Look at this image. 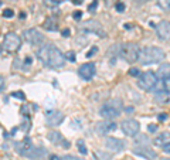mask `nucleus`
<instances>
[{
  "instance_id": "1",
  "label": "nucleus",
  "mask_w": 170,
  "mask_h": 160,
  "mask_svg": "<svg viewBox=\"0 0 170 160\" xmlns=\"http://www.w3.org/2000/svg\"><path fill=\"white\" fill-rule=\"evenodd\" d=\"M37 57L41 61L42 64L53 69H58L63 68L65 64V54H63L58 48L53 45V44H47L42 45L40 50L37 51Z\"/></svg>"
},
{
  "instance_id": "2",
  "label": "nucleus",
  "mask_w": 170,
  "mask_h": 160,
  "mask_svg": "<svg viewBox=\"0 0 170 160\" xmlns=\"http://www.w3.org/2000/svg\"><path fill=\"white\" fill-rule=\"evenodd\" d=\"M165 58V51L159 47H145L140 50V57L139 61L143 65L149 64H157L162 60Z\"/></svg>"
},
{
  "instance_id": "3",
  "label": "nucleus",
  "mask_w": 170,
  "mask_h": 160,
  "mask_svg": "<svg viewBox=\"0 0 170 160\" xmlns=\"http://www.w3.org/2000/svg\"><path fill=\"white\" fill-rule=\"evenodd\" d=\"M121 111H122V102L118 101V99H112V101H109L108 103L99 108V115L104 119L111 121V119H115V118L119 116Z\"/></svg>"
},
{
  "instance_id": "4",
  "label": "nucleus",
  "mask_w": 170,
  "mask_h": 160,
  "mask_svg": "<svg viewBox=\"0 0 170 160\" xmlns=\"http://www.w3.org/2000/svg\"><path fill=\"white\" fill-rule=\"evenodd\" d=\"M119 54L126 63H136L139 61V57H140V48L133 43H126L122 44L121 48H119Z\"/></svg>"
},
{
  "instance_id": "5",
  "label": "nucleus",
  "mask_w": 170,
  "mask_h": 160,
  "mask_svg": "<svg viewBox=\"0 0 170 160\" xmlns=\"http://www.w3.org/2000/svg\"><path fill=\"white\" fill-rule=\"evenodd\" d=\"M138 85L143 91H152L154 86L157 85V75L153 74L152 71H146V72H143L139 77Z\"/></svg>"
},
{
  "instance_id": "6",
  "label": "nucleus",
  "mask_w": 170,
  "mask_h": 160,
  "mask_svg": "<svg viewBox=\"0 0 170 160\" xmlns=\"http://www.w3.org/2000/svg\"><path fill=\"white\" fill-rule=\"evenodd\" d=\"M21 47V38L16 33H9L3 38V48L7 53H17Z\"/></svg>"
},
{
  "instance_id": "7",
  "label": "nucleus",
  "mask_w": 170,
  "mask_h": 160,
  "mask_svg": "<svg viewBox=\"0 0 170 160\" xmlns=\"http://www.w3.org/2000/svg\"><path fill=\"white\" fill-rule=\"evenodd\" d=\"M156 30V36L162 41H170V22L167 20H162L154 26Z\"/></svg>"
},
{
  "instance_id": "8",
  "label": "nucleus",
  "mask_w": 170,
  "mask_h": 160,
  "mask_svg": "<svg viewBox=\"0 0 170 160\" xmlns=\"http://www.w3.org/2000/svg\"><path fill=\"white\" fill-rule=\"evenodd\" d=\"M23 38L26 40L28 44H31V45H38V44H41L44 41V36L40 34L38 30L36 28H28L26 31L23 33Z\"/></svg>"
},
{
  "instance_id": "9",
  "label": "nucleus",
  "mask_w": 170,
  "mask_h": 160,
  "mask_svg": "<svg viewBox=\"0 0 170 160\" xmlns=\"http://www.w3.org/2000/svg\"><path fill=\"white\" fill-rule=\"evenodd\" d=\"M121 129H122V132L126 136H136L139 129H140V125L135 119H126V121H123L121 123Z\"/></svg>"
},
{
  "instance_id": "10",
  "label": "nucleus",
  "mask_w": 170,
  "mask_h": 160,
  "mask_svg": "<svg viewBox=\"0 0 170 160\" xmlns=\"http://www.w3.org/2000/svg\"><path fill=\"white\" fill-rule=\"evenodd\" d=\"M64 119L65 116L60 111H47L45 113V122L48 126H60L64 122Z\"/></svg>"
},
{
  "instance_id": "11",
  "label": "nucleus",
  "mask_w": 170,
  "mask_h": 160,
  "mask_svg": "<svg viewBox=\"0 0 170 160\" xmlns=\"http://www.w3.org/2000/svg\"><path fill=\"white\" fill-rule=\"evenodd\" d=\"M132 153L139 156V157H143L146 160H153L157 157V153L153 149L148 147V146H136V147L132 149Z\"/></svg>"
},
{
  "instance_id": "12",
  "label": "nucleus",
  "mask_w": 170,
  "mask_h": 160,
  "mask_svg": "<svg viewBox=\"0 0 170 160\" xmlns=\"http://www.w3.org/2000/svg\"><path fill=\"white\" fill-rule=\"evenodd\" d=\"M95 64L94 63H86V64H82L78 68V75H80L82 80L85 81H89L94 78V75H95Z\"/></svg>"
},
{
  "instance_id": "13",
  "label": "nucleus",
  "mask_w": 170,
  "mask_h": 160,
  "mask_svg": "<svg viewBox=\"0 0 170 160\" xmlns=\"http://www.w3.org/2000/svg\"><path fill=\"white\" fill-rule=\"evenodd\" d=\"M116 123L115 122H111V121H108L106 119L105 122H98L95 125V132L98 135H101V136H105V135L111 133L113 130H116Z\"/></svg>"
},
{
  "instance_id": "14",
  "label": "nucleus",
  "mask_w": 170,
  "mask_h": 160,
  "mask_svg": "<svg viewBox=\"0 0 170 160\" xmlns=\"http://www.w3.org/2000/svg\"><path fill=\"white\" fill-rule=\"evenodd\" d=\"M105 146L108 147L109 152H112V153H119V152H122V150L125 149L123 140L116 139V138H108L105 140Z\"/></svg>"
},
{
  "instance_id": "15",
  "label": "nucleus",
  "mask_w": 170,
  "mask_h": 160,
  "mask_svg": "<svg viewBox=\"0 0 170 160\" xmlns=\"http://www.w3.org/2000/svg\"><path fill=\"white\" fill-rule=\"evenodd\" d=\"M82 30H85V33H96L99 37H105V34H104V30H102V27L99 26V23L98 22H94V20H89V22H85V24L81 27Z\"/></svg>"
},
{
  "instance_id": "16",
  "label": "nucleus",
  "mask_w": 170,
  "mask_h": 160,
  "mask_svg": "<svg viewBox=\"0 0 170 160\" xmlns=\"http://www.w3.org/2000/svg\"><path fill=\"white\" fill-rule=\"evenodd\" d=\"M23 156L28 157V159H34V160L42 159L44 156H47V150L44 149V147H34V146H31Z\"/></svg>"
},
{
  "instance_id": "17",
  "label": "nucleus",
  "mask_w": 170,
  "mask_h": 160,
  "mask_svg": "<svg viewBox=\"0 0 170 160\" xmlns=\"http://www.w3.org/2000/svg\"><path fill=\"white\" fill-rule=\"evenodd\" d=\"M153 144L154 146H159V147H165L167 144H170V132H163L159 136H156L153 139Z\"/></svg>"
},
{
  "instance_id": "18",
  "label": "nucleus",
  "mask_w": 170,
  "mask_h": 160,
  "mask_svg": "<svg viewBox=\"0 0 170 160\" xmlns=\"http://www.w3.org/2000/svg\"><path fill=\"white\" fill-rule=\"evenodd\" d=\"M31 146H33V144H31V139L28 138V136H26V138L23 139L21 142L16 143V150H17V153H19V155L23 156L27 152V150L31 147Z\"/></svg>"
},
{
  "instance_id": "19",
  "label": "nucleus",
  "mask_w": 170,
  "mask_h": 160,
  "mask_svg": "<svg viewBox=\"0 0 170 160\" xmlns=\"http://www.w3.org/2000/svg\"><path fill=\"white\" fill-rule=\"evenodd\" d=\"M154 99L157 103L163 105V103H169V92L166 89H162V91H157L154 94Z\"/></svg>"
},
{
  "instance_id": "20",
  "label": "nucleus",
  "mask_w": 170,
  "mask_h": 160,
  "mask_svg": "<svg viewBox=\"0 0 170 160\" xmlns=\"http://www.w3.org/2000/svg\"><path fill=\"white\" fill-rule=\"evenodd\" d=\"M156 75L160 80H166L167 77H170V64H162L159 67V69H157Z\"/></svg>"
},
{
  "instance_id": "21",
  "label": "nucleus",
  "mask_w": 170,
  "mask_h": 160,
  "mask_svg": "<svg viewBox=\"0 0 170 160\" xmlns=\"http://www.w3.org/2000/svg\"><path fill=\"white\" fill-rule=\"evenodd\" d=\"M47 138H48V140L51 142V143H54V144H60V143H63V135L60 133V132H57V130H51L50 133L47 135Z\"/></svg>"
},
{
  "instance_id": "22",
  "label": "nucleus",
  "mask_w": 170,
  "mask_h": 160,
  "mask_svg": "<svg viewBox=\"0 0 170 160\" xmlns=\"http://www.w3.org/2000/svg\"><path fill=\"white\" fill-rule=\"evenodd\" d=\"M42 27L47 31H55V30H58V24L54 22V20H51V19H47L45 23H42Z\"/></svg>"
},
{
  "instance_id": "23",
  "label": "nucleus",
  "mask_w": 170,
  "mask_h": 160,
  "mask_svg": "<svg viewBox=\"0 0 170 160\" xmlns=\"http://www.w3.org/2000/svg\"><path fill=\"white\" fill-rule=\"evenodd\" d=\"M94 157H95V160H111V155H108L106 152H99V150H96V152H94Z\"/></svg>"
},
{
  "instance_id": "24",
  "label": "nucleus",
  "mask_w": 170,
  "mask_h": 160,
  "mask_svg": "<svg viewBox=\"0 0 170 160\" xmlns=\"http://www.w3.org/2000/svg\"><path fill=\"white\" fill-rule=\"evenodd\" d=\"M77 147H78V152H80L81 155H86V153H88V149H86L85 142L82 139H78V140H77Z\"/></svg>"
},
{
  "instance_id": "25",
  "label": "nucleus",
  "mask_w": 170,
  "mask_h": 160,
  "mask_svg": "<svg viewBox=\"0 0 170 160\" xmlns=\"http://www.w3.org/2000/svg\"><path fill=\"white\" fill-rule=\"evenodd\" d=\"M157 4H159L160 9L170 13V0H157Z\"/></svg>"
},
{
  "instance_id": "26",
  "label": "nucleus",
  "mask_w": 170,
  "mask_h": 160,
  "mask_svg": "<svg viewBox=\"0 0 170 160\" xmlns=\"http://www.w3.org/2000/svg\"><path fill=\"white\" fill-rule=\"evenodd\" d=\"M149 142H150V140H149L145 135H142V136H136V138H135V143H136V144L143 143V146H145V144H148Z\"/></svg>"
},
{
  "instance_id": "27",
  "label": "nucleus",
  "mask_w": 170,
  "mask_h": 160,
  "mask_svg": "<svg viewBox=\"0 0 170 160\" xmlns=\"http://www.w3.org/2000/svg\"><path fill=\"white\" fill-rule=\"evenodd\" d=\"M11 96H13V98H17V99H20V101H24V99H26V95H24V92H21V91L13 92V94H11Z\"/></svg>"
},
{
  "instance_id": "28",
  "label": "nucleus",
  "mask_w": 170,
  "mask_h": 160,
  "mask_svg": "<svg viewBox=\"0 0 170 160\" xmlns=\"http://www.w3.org/2000/svg\"><path fill=\"white\" fill-rule=\"evenodd\" d=\"M44 4L48 6V7H57L60 4L58 0H44Z\"/></svg>"
},
{
  "instance_id": "29",
  "label": "nucleus",
  "mask_w": 170,
  "mask_h": 160,
  "mask_svg": "<svg viewBox=\"0 0 170 160\" xmlns=\"http://www.w3.org/2000/svg\"><path fill=\"white\" fill-rule=\"evenodd\" d=\"M13 16H14V11L11 10V9H4V10H3V17H6V19H11Z\"/></svg>"
},
{
  "instance_id": "30",
  "label": "nucleus",
  "mask_w": 170,
  "mask_h": 160,
  "mask_svg": "<svg viewBox=\"0 0 170 160\" xmlns=\"http://www.w3.org/2000/svg\"><path fill=\"white\" fill-rule=\"evenodd\" d=\"M65 58L68 61H71V63H75V53L74 51H67L65 53Z\"/></svg>"
},
{
  "instance_id": "31",
  "label": "nucleus",
  "mask_w": 170,
  "mask_h": 160,
  "mask_svg": "<svg viewBox=\"0 0 170 160\" xmlns=\"http://www.w3.org/2000/svg\"><path fill=\"white\" fill-rule=\"evenodd\" d=\"M96 7H98V0H94V1L88 6V11H89V13H95Z\"/></svg>"
},
{
  "instance_id": "32",
  "label": "nucleus",
  "mask_w": 170,
  "mask_h": 160,
  "mask_svg": "<svg viewBox=\"0 0 170 160\" xmlns=\"http://www.w3.org/2000/svg\"><path fill=\"white\" fill-rule=\"evenodd\" d=\"M115 7H116V10L119 11V13H123V11H125V9H126L125 3H122V1H118L116 4H115Z\"/></svg>"
},
{
  "instance_id": "33",
  "label": "nucleus",
  "mask_w": 170,
  "mask_h": 160,
  "mask_svg": "<svg viewBox=\"0 0 170 160\" xmlns=\"http://www.w3.org/2000/svg\"><path fill=\"white\" fill-rule=\"evenodd\" d=\"M20 129L21 130H24V132H28V130H30V121H28V122H27V121H24V122L21 123V126H20Z\"/></svg>"
},
{
  "instance_id": "34",
  "label": "nucleus",
  "mask_w": 170,
  "mask_h": 160,
  "mask_svg": "<svg viewBox=\"0 0 170 160\" xmlns=\"http://www.w3.org/2000/svg\"><path fill=\"white\" fill-rule=\"evenodd\" d=\"M61 160H84V159H81V157H77V156L74 155H65L61 157Z\"/></svg>"
},
{
  "instance_id": "35",
  "label": "nucleus",
  "mask_w": 170,
  "mask_h": 160,
  "mask_svg": "<svg viewBox=\"0 0 170 160\" xmlns=\"http://www.w3.org/2000/svg\"><path fill=\"white\" fill-rule=\"evenodd\" d=\"M129 75H132V77H140V69L139 68H130L129 69Z\"/></svg>"
},
{
  "instance_id": "36",
  "label": "nucleus",
  "mask_w": 170,
  "mask_h": 160,
  "mask_svg": "<svg viewBox=\"0 0 170 160\" xmlns=\"http://www.w3.org/2000/svg\"><path fill=\"white\" fill-rule=\"evenodd\" d=\"M163 86H165V89L170 94V77H167L166 80H163Z\"/></svg>"
},
{
  "instance_id": "37",
  "label": "nucleus",
  "mask_w": 170,
  "mask_h": 160,
  "mask_svg": "<svg viewBox=\"0 0 170 160\" xmlns=\"http://www.w3.org/2000/svg\"><path fill=\"white\" fill-rule=\"evenodd\" d=\"M96 53H98V48H96V47H92L89 51L86 53V57H88V58H91V57H92L94 54H96Z\"/></svg>"
},
{
  "instance_id": "38",
  "label": "nucleus",
  "mask_w": 170,
  "mask_h": 160,
  "mask_svg": "<svg viewBox=\"0 0 170 160\" xmlns=\"http://www.w3.org/2000/svg\"><path fill=\"white\" fill-rule=\"evenodd\" d=\"M157 121H159V122L167 121V113H159V115H157Z\"/></svg>"
},
{
  "instance_id": "39",
  "label": "nucleus",
  "mask_w": 170,
  "mask_h": 160,
  "mask_svg": "<svg viewBox=\"0 0 170 160\" xmlns=\"http://www.w3.org/2000/svg\"><path fill=\"white\" fill-rule=\"evenodd\" d=\"M148 130L150 132V133H154V132L157 130V125H153V123H152V125H149V126H148Z\"/></svg>"
},
{
  "instance_id": "40",
  "label": "nucleus",
  "mask_w": 170,
  "mask_h": 160,
  "mask_svg": "<svg viewBox=\"0 0 170 160\" xmlns=\"http://www.w3.org/2000/svg\"><path fill=\"white\" fill-rule=\"evenodd\" d=\"M20 112L23 113L24 116H27V115H28V106H27V105H23V106H21V109H20Z\"/></svg>"
},
{
  "instance_id": "41",
  "label": "nucleus",
  "mask_w": 170,
  "mask_h": 160,
  "mask_svg": "<svg viewBox=\"0 0 170 160\" xmlns=\"http://www.w3.org/2000/svg\"><path fill=\"white\" fill-rule=\"evenodd\" d=\"M72 17H74L75 20H81V17H82V11H75L74 14H72Z\"/></svg>"
},
{
  "instance_id": "42",
  "label": "nucleus",
  "mask_w": 170,
  "mask_h": 160,
  "mask_svg": "<svg viewBox=\"0 0 170 160\" xmlns=\"http://www.w3.org/2000/svg\"><path fill=\"white\" fill-rule=\"evenodd\" d=\"M63 37H69V28H64L63 30Z\"/></svg>"
},
{
  "instance_id": "43",
  "label": "nucleus",
  "mask_w": 170,
  "mask_h": 160,
  "mask_svg": "<svg viewBox=\"0 0 170 160\" xmlns=\"http://www.w3.org/2000/svg\"><path fill=\"white\" fill-rule=\"evenodd\" d=\"M48 160H61V157H58L57 155H50V157H48Z\"/></svg>"
},
{
  "instance_id": "44",
  "label": "nucleus",
  "mask_w": 170,
  "mask_h": 160,
  "mask_svg": "<svg viewBox=\"0 0 170 160\" xmlns=\"http://www.w3.org/2000/svg\"><path fill=\"white\" fill-rule=\"evenodd\" d=\"M31 63H33V61H31V58H30V57H27V58L24 60V64H26V65H31Z\"/></svg>"
},
{
  "instance_id": "45",
  "label": "nucleus",
  "mask_w": 170,
  "mask_h": 160,
  "mask_svg": "<svg viewBox=\"0 0 170 160\" xmlns=\"http://www.w3.org/2000/svg\"><path fill=\"white\" fill-rule=\"evenodd\" d=\"M64 146V149H68L69 147V142H67V140H63V143H61Z\"/></svg>"
},
{
  "instance_id": "46",
  "label": "nucleus",
  "mask_w": 170,
  "mask_h": 160,
  "mask_svg": "<svg viewBox=\"0 0 170 160\" xmlns=\"http://www.w3.org/2000/svg\"><path fill=\"white\" fill-rule=\"evenodd\" d=\"M113 3L116 4L118 1H116V0H106V6H112V4H113Z\"/></svg>"
},
{
  "instance_id": "47",
  "label": "nucleus",
  "mask_w": 170,
  "mask_h": 160,
  "mask_svg": "<svg viewBox=\"0 0 170 160\" xmlns=\"http://www.w3.org/2000/svg\"><path fill=\"white\" fill-rule=\"evenodd\" d=\"M125 112H128V113L133 112V106H128V108H125Z\"/></svg>"
},
{
  "instance_id": "48",
  "label": "nucleus",
  "mask_w": 170,
  "mask_h": 160,
  "mask_svg": "<svg viewBox=\"0 0 170 160\" xmlns=\"http://www.w3.org/2000/svg\"><path fill=\"white\" fill-rule=\"evenodd\" d=\"M0 82H1V91H4V78L3 77L0 78Z\"/></svg>"
},
{
  "instance_id": "49",
  "label": "nucleus",
  "mask_w": 170,
  "mask_h": 160,
  "mask_svg": "<svg viewBox=\"0 0 170 160\" xmlns=\"http://www.w3.org/2000/svg\"><path fill=\"white\" fill-rule=\"evenodd\" d=\"M163 150H165L166 153H170V144H167V146H165V147H163Z\"/></svg>"
},
{
  "instance_id": "50",
  "label": "nucleus",
  "mask_w": 170,
  "mask_h": 160,
  "mask_svg": "<svg viewBox=\"0 0 170 160\" xmlns=\"http://www.w3.org/2000/svg\"><path fill=\"white\" fill-rule=\"evenodd\" d=\"M133 1H136V3H145V1H148V0H133Z\"/></svg>"
},
{
  "instance_id": "51",
  "label": "nucleus",
  "mask_w": 170,
  "mask_h": 160,
  "mask_svg": "<svg viewBox=\"0 0 170 160\" xmlns=\"http://www.w3.org/2000/svg\"><path fill=\"white\" fill-rule=\"evenodd\" d=\"M162 160H170V159H162Z\"/></svg>"
}]
</instances>
